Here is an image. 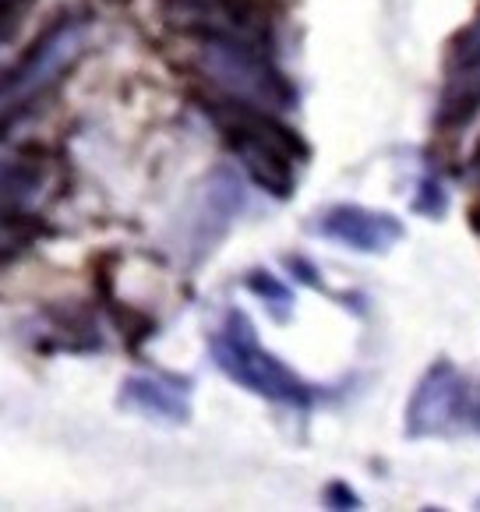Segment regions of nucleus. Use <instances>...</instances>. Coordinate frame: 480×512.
I'll use <instances>...</instances> for the list:
<instances>
[{
	"mask_svg": "<svg viewBox=\"0 0 480 512\" xmlns=\"http://www.w3.org/2000/svg\"><path fill=\"white\" fill-rule=\"evenodd\" d=\"M212 121L219 124L226 145L240 166L248 170V177L272 198H290L297 188V163L311 156L308 142L293 128L279 121V113L258 110V106L237 103V99H209Z\"/></svg>",
	"mask_w": 480,
	"mask_h": 512,
	"instance_id": "f257e3e1",
	"label": "nucleus"
},
{
	"mask_svg": "<svg viewBox=\"0 0 480 512\" xmlns=\"http://www.w3.org/2000/svg\"><path fill=\"white\" fill-rule=\"evenodd\" d=\"M244 209V184L230 166H216L202 184V195L195 202V216L188 226V251L195 262L212 255L219 241L226 237L230 223Z\"/></svg>",
	"mask_w": 480,
	"mask_h": 512,
	"instance_id": "0eeeda50",
	"label": "nucleus"
},
{
	"mask_svg": "<svg viewBox=\"0 0 480 512\" xmlns=\"http://www.w3.org/2000/svg\"><path fill=\"white\" fill-rule=\"evenodd\" d=\"M32 0H0V43H8L11 36H15L18 22H22V15L29 11Z\"/></svg>",
	"mask_w": 480,
	"mask_h": 512,
	"instance_id": "dca6fc26",
	"label": "nucleus"
},
{
	"mask_svg": "<svg viewBox=\"0 0 480 512\" xmlns=\"http://www.w3.org/2000/svg\"><path fill=\"white\" fill-rule=\"evenodd\" d=\"M166 11L180 29L205 36H233L265 43L272 39L269 11L262 0H166Z\"/></svg>",
	"mask_w": 480,
	"mask_h": 512,
	"instance_id": "423d86ee",
	"label": "nucleus"
},
{
	"mask_svg": "<svg viewBox=\"0 0 480 512\" xmlns=\"http://www.w3.org/2000/svg\"><path fill=\"white\" fill-rule=\"evenodd\" d=\"M198 64H202L205 78H212L237 103L258 106V110L269 113H286L297 103L290 78L276 68L265 43L233 36H205Z\"/></svg>",
	"mask_w": 480,
	"mask_h": 512,
	"instance_id": "20e7f679",
	"label": "nucleus"
},
{
	"mask_svg": "<svg viewBox=\"0 0 480 512\" xmlns=\"http://www.w3.org/2000/svg\"><path fill=\"white\" fill-rule=\"evenodd\" d=\"M53 237V226L46 219L32 216V212H18V216H0V269H8L32 248Z\"/></svg>",
	"mask_w": 480,
	"mask_h": 512,
	"instance_id": "9b49d317",
	"label": "nucleus"
},
{
	"mask_svg": "<svg viewBox=\"0 0 480 512\" xmlns=\"http://www.w3.org/2000/svg\"><path fill=\"white\" fill-rule=\"evenodd\" d=\"M283 265L290 269V276L297 279V283H304V287H315V290H325L322 283V272L315 269V265L308 262V258H300V255H286Z\"/></svg>",
	"mask_w": 480,
	"mask_h": 512,
	"instance_id": "f3484780",
	"label": "nucleus"
},
{
	"mask_svg": "<svg viewBox=\"0 0 480 512\" xmlns=\"http://www.w3.org/2000/svg\"><path fill=\"white\" fill-rule=\"evenodd\" d=\"M470 166H473V170H480V145H477V152H473V159H470Z\"/></svg>",
	"mask_w": 480,
	"mask_h": 512,
	"instance_id": "412c9836",
	"label": "nucleus"
},
{
	"mask_svg": "<svg viewBox=\"0 0 480 512\" xmlns=\"http://www.w3.org/2000/svg\"><path fill=\"white\" fill-rule=\"evenodd\" d=\"M50 177V159L36 145L4 152L0 156V216H18L29 212L36 195Z\"/></svg>",
	"mask_w": 480,
	"mask_h": 512,
	"instance_id": "1a4fd4ad",
	"label": "nucleus"
},
{
	"mask_svg": "<svg viewBox=\"0 0 480 512\" xmlns=\"http://www.w3.org/2000/svg\"><path fill=\"white\" fill-rule=\"evenodd\" d=\"M470 414V382L452 361H435L413 385L406 403V438L452 435Z\"/></svg>",
	"mask_w": 480,
	"mask_h": 512,
	"instance_id": "39448f33",
	"label": "nucleus"
},
{
	"mask_svg": "<svg viewBox=\"0 0 480 512\" xmlns=\"http://www.w3.org/2000/svg\"><path fill=\"white\" fill-rule=\"evenodd\" d=\"M209 354L216 368L240 389L255 392L269 403L308 410L318 400V385L304 382L290 364L279 361L272 350L262 347L255 332V322L240 308H230L216 332L209 336Z\"/></svg>",
	"mask_w": 480,
	"mask_h": 512,
	"instance_id": "f03ea898",
	"label": "nucleus"
},
{
	"mask_svg": "<svg viewBox=\"0 0 480 512\" xmlns=\"http://www.w3.org/2000/svg\"><path fill=\"white\" fill-rule=\"evenodd\" d=\"M315 230L325 241H336L350 251H360V255H385L406 237L396 216L364 209V205H332L329 212L318 216Z\"/></svg>",
	"mask_w": 480,
	"mask_h": 512,
	"instance_id": "6e6552de",
	"label": "nucleus"
},
{
	"mask_svg": "<svg viewBox=\"0 0 480 512\" xmlns=\"http://www.w3.org/2000/svg\"><path fill=\"white\" fill-rule=\"evenodd\" d=\"M449 53H452V68L456 71H480V18L459 32Z\"/></svg>",
	"mask_w": 480,
	"mask_h": 512,
	"instance_id": "4468645a",
	"label": "nucleus"
},
{
	"mask_svg": "<svg viewBox=\"0 0 480 512\" xmlns=\"http://www.w3.org/2000/svg\"><path fill=\"white\" fill-rule=\"evenodd\" d=\"M244 287H248L251 294L258 297V301L269 304V311L279 318V322H283V318H290L293 290L286 287L283 279H276L272 272H265V269H251V272H248V279H244Z\"/></svg>",
	"mask_w": 480,
	"mask_h": 512,
	"instance_id": "ddd939ff",
	"label": "nucleus"
},
{
	"mask_svg": "<svg viewBox=\"0 0 480 512\" xmlns=\"http://www.w3.org/2000/svg\"><path fill=\"white\" fill-rule=\"evenodd\" d=\"M445 205H449L445 188L435 181V177H424L417 188V198H413V212H417V216H428V219H442Z\"/></svg>",
	"mask_w": 480,
	"mask_h": 512,
	"instance_id": "2eb2a0df",
	"label": "nucleus"
},
{
	"mask_svg": "<svg viewBox=\"0 0 480 512\" xmlns=\"http://www.w3.org/2000/svg\"><path fill=\"white\" fill-rule=\"evenodd\" d=\"M46 318H50V332H46V336H57L53 350H68V354L99 350V329L85 311L53 308V311H46Z\"/></svg>",
	"mask_w": 480,
	"mask_h": 512,
	"instance_id": "f8f14e48",
	"label": "nucleus"
},
{
	"mask_svg": "<svg viewBox=\"0 0 480 512\" xmlns=\"http://www.w3.org/2000/svg\"><path fill=\"white\" fill-rule=\"evenodd\" d=\"M466 421L480 431V389H477V396H470V414H466Z\"/></svg>",
	"mask_w": 480,
	"mask_h": 512,
	"instance_id": "6ab92c4d",
	"label": "nucleus"
},
{
	"mask_svg": "<svg viewBox=\"0 0 480 512\" xmlns=\"http://www.w3.org/2000/svg\"><path fill=\"white\" fill-rule=\"evenodd\" d=\"M120 403L128 410H138L145 417H159L166 424H188L191 421V403L177 385L163 382L152 375H131L120 385Z\"/></svg>",
	"mask_w": 480,
	"mask_h": 512,
	"instance_id": "9d476101",
	"label": "nucleus"
},
{
	"mask_svg": "<svg viewBox=\"0 0 480 512\" xmlns=\"http://www.w3.org/2000/svg\"><path fill=\"white\" fill-rule=\"evenodd\" d=\"M92 32V15L85 11H64L57 15L11 64L0 71V131H8L18 113L32 106L46 89L57 85L60 75H68L85 53Z\"/></svg>",
	"mask_w": 480,
	"mask_h": 512,
	"instance_id": "7ed1b4c3",
	"label": "nucleus"
},
{
	"mask_svg": "<svg viewBox=\"0 0 480 512\" xmlns=\"http://www.w3.org/2000/svg\"><path fill=\"white\" fill-rule=\"evenodd\" d=\"M470 223H473V234L480 237V205H473V212H470Z\"/></svg>",
	"mask_w": 480,
	"mask_h": 512,
	"instance_id": "aec40b11",
	"label": "nucleus"
},
{
	"mask_svg": "<svg viewBox=\"0 0 480 512\" xmlns=\"http://www.w3.org/2000/svg\"><path fill=\"white\" fill-rule=\"evenodd\" d=\"M325 505H329V509H360V498L353 495L346 481H332L329 488H325Z\"/></svg>",
	"mask_w": 480,
	"mask_h": 512,
	"instance_id": "a211bd4d",
	"label": "nucleus"
}]
</instances>
